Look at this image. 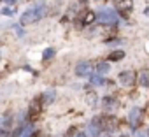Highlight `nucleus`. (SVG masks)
Wrapping results in <instances>:
<instances>
[{"label": "nucleus", "mask_w": 149, "mask_h": 137, "mask_svg": "<svg viewBox=\"0 0 149 137\" xmlns=\"http://www.w3.org/2000/svg\"><path fill=\"white\" fill-rule=\"evenodd\" d=\"M54 53H56V51H54L53 48H46L44 53H42V60H51V58L54 56Z\"/></svg>", "instance_id": "obj_17"}, {"label": "nucleus", "mask_w": 149, "mask_h": 137, "mask_svg": "<svg viewBox=\"0 0 149 137\" xmlns=\"http://www.w3.org/2000/svg\"><path fill=\"white\" fill-rule=\"evenodd\" d=\"M114 6H116L118 14H121V16L126 18L133 11V0H114Z\"/></svg>", "instance_id": "obj_8"}, {"label": "nucleus", "mask_w": 149, "mask_h": 137, "mask_svg": "<svg viewBox=\"0 0 149 137\" xmlns=\"http://www.w3.org/2000/svg\"><path fill=\"white\" fill-rule=\"evenodd\" d=\"M125 51L123 49H114V51H111L109 55H107V62H119V60H123L125 58Z\"/></svg>", "instance_id": "obj_13"}, {"label": "nucleus", "mask_w": 149, "mask_h": 137, "mask_svg": "<svg viewBox=\"0 0 149 137\" xmlns=\"http://www.w3.org/2000/svg\"><path fill=\"white\" fill-rule=\"evenodd\" d=\"M86 97H88V102H90L91 106H95V104H97V93H95V92L86 93Z\"/></svg>", "instance_id": "obj_19"}, {"label": "nucleus", "mask_w": 149, "mask_h": 137, "mask_svg": "<svg viewBox=\"0 0 149 137\" xmlns=\"http://www.w3.org/2000/svg\"><path fill=\"white\" fill-rule=\"evenodd\" d=\"M97 123H98V127L102 128V134H112V132H116L118 128H119V118L118 116H114V114H98V116H95L93 118Z\"/></svg>", "instance_id": "obj_3"}, {"label": "nucleus", "mask_w": 149, "mask_h": 137, "mask_svg": "<svg viewBox=\"0 0 149 137\" xmlns=\"http://www.w3.org/2000/svg\"><path fill=\"white\" fill-rule=\"evenodd\" d=\"M111 72V63L107 60H97L95 62V74L98 76H105Z\"/></svg>", "instance_id": "obj_10"}, {"label": "nucleus", "mask_w": 149, "mask_h": 137, "mask_svg": "<svg viewBox=\"0 0 149 137\" xmlns=\"http://www.w3.org/2000/svg\"><path fill=\"white\" fill-rule=\"evenodd\" d=\"M47 13V7H46V2H42V0H39V2L32 4L28 9H25L19 16V23L23 27H30L37 21H40Z\"/></svg>", "instance_id": "obj_1"}, {"label": "nucleus", "mask_w": 149, "mask_h": 137, "mask_svg": "<svg viewBox=\"0 0 149 137\" xmlns=\"http://www.w3.org/2000/svg\"><path fill=\"white\" fill-rule=\"evenodd\" d=\"M42 97V100H44V104H53L54 102V90H47L44 95H40Z\"/></svg>", "instance_id": "obj_16"}, {"label": "nucleus", "mask_w": 149, "mask_h": 137, "mask_svg": "<svg viewBox=\"0 0 149 137\" xmlns=\"http://www.w3.org/2000/svg\"><path fill=\"white\" fill-rule=\"evenodd\" d=\"M0 137H11L9 130H4V128H0Z\"/></svg>", "instance_id": "obj_21"}, {"label": "nucleus", "mask_w": 149, "mask_h": 137, "mask_svg": "<svg viewBox=\"0 0 149 137\" xmlns=\"http://www.w3.org/2000/svg\"><path fill=\"white\" fill-rule=\"evenodd\" d=\"M2 14H4V16H9V18H11V16H14V9H13L11 6H6V7L2 9Z\"/></svg>", "instance_id": "obj_18"}, {"label": "nucleus", "mask_w": 149, "mask_h": 137, "mask_svg": "<svg viewBox=\"0 0 149 137\" xmlns=\"http://www.w3.org/2000/svg\"><path fill=\"white\" fill-rule=\"evenodd\" d=\"M16 2H18V0H6V4H7V6H14Z\"/></svg>", "instance_id": "obj_22"}, {"label": "nucleus", "mask_w": 149, "mask_h": 137, "mask_svg": "<svg viewBox=\"0 0 149 137\" xmlns=\"http://www.w3.org/2000/svg\"><path fill=\"white\" fill-rule=\"evenodd\" d=\"M116 104H118V100H116L112 95H105V97L102 99V106H104L105 109H112Z\"/></svg>", "instance_id": "obj_15"}, {"label": "nucleus", "mask_w": 149, "mask_h": 137, "mask_svg": "<svg viewBox=\"0 0 149 137\" xmlns=\"http://www.w3.org/2000/svg\"><path fill=\"white\" fill-rule=\"evenodd\" d=\"M121 137H128V135H121Z\"/></svg>", "instance_id": "obj_24"}, {"label": "nucleus", "mask_w": 149, "mask_h": 137, "mask_svg": "<svg viewBox=\"0 0 149 137\" xmlns=\"http://www.w3.org/2000/svg\"><path fill=\"white\" fill-rule=\"evenodd\" d=\"M139 85L142 88H149V68H142L139 74Z\"/></svg>", "instance_id": "obj_12"}, {"label": "nucleus", "mask_w": 149, "mask_h": 137, "mask_svg": "<svg viewBox=\"0 0 149 137\" xmlns=\"http://www.w3.org/2000/svg\"><path fill=\"white\" fill-rule=\"evenodd\" d=\"M109 81L104 79V76H98V74H91L90 76V85L91 86H105Z\"/></svg>", "instance_id": "obj_14"}, {"label": "nucleus", "mask_w": 149, "mask_h": 137, "mask_svg": "<svg viewBox=\"0 0 149 137\" xmlns=\"http://www.w3.org/2000/svg\"><path fill=\"white\" fill-rule=\"evenodd\" d=\"M97 21L104 27H116V25H119V14H118V11L102 6L97 11Z\"/></svg>", "instance_id": "obj_2"}, {"label": "nucleus", "mask_w": 149, "mask_h": 137, "mask_svg": "<svg viewBox=\"0 0 149 137\" xmlns=\"http://www.w3.org/2000/svg\"><path fill=\"white\" fill-rule=\"evenodd\" d=\"M0 56H2V55H0Z\"/></svg>", "instance_id": "obj_26"}, {"label": "nucleus", "mask_w": 149, "mask_h": 137, "mask_svg": "<svg viewBox=\"0 0 149 137\" xmlns=\"http://www.w3.org/2000/svg\"><path fill=\"white\" fill-rule=\"evenodd\" d=\"M79 25L81 27H90L97 21V11H91V9H86L83 13H79Z\"/></svg>", "instance_id": "obj_9"}, {"label": "nucleus", "mask_w": 149, "mask_h": 137, "mask_svg": "<svg viewBox=\"0 0 149 137\" xmlns=\"http://www.w3.org/2000/svg\"><path fill=\"white\" fill-rule=\"evenodd\" d=\"M86 135L88 137H102L104 134H102V128L98 127V123L95 121V120H91L90 123H88V127H86Z\"/></svg>", "instance_id": "obj_11"}, {"label": "nucleus", "mask_w": 149, "mask_h": 137, "mask_svg": "<svg viewBox=\"0 0 149 137\" xmlns=\"http://www.w3.org/2000/svg\"><path fill=\"white\" fill-rule=\"evenodd\" d=\"M44 100H42V97H35L32 102H30V107H28V113H26V116H28V121L30 123H33L40 114H42V109H44Z\"/></svg>", "instance_id": "obj_5"}, {"label": "nucleus", "mask_w": 149, "mask_h": 137, "mask_svg": "<svg viewBox=\"0 0 149 137\" xmlns=\"http://www.w3.org/2000/svg\"><path fill=\"white\" fill-rule=\"evenodd\" d=\"M144 14H146V16H149V7H146V9H144Z\"/></svg>", "instance_id": "obj_23"}, {"label": "nucleus", "mask_w": 149, "mask_h": 137, "mask_svg": "<svg viewBox=\"0 0 149 137\" xmlns=\"http://www.w3.org/2000/svg\"><path fill=\"white\" fill-rule=\"evenodd\" d=\"M147 134H149V132H146V130H137V132L133 134V137H147Z\"/></svg>", "instance_id": "obj_20"}, {"label": "nucleus", "mask_w": 149, "mask_h": 137, "mask_svg": "<svg viewBox=\"0 0 149 137\" xmlns=\"http://www.w3.org/2000/svg\"><path fill=\"white\" fill-rule=\"evenodd\" d=\"M142 116H144V111L140 107H132L130 113H128V123H130V128L133 132L140 130V125H142Z\"/></svg>", "instance_id": "obj_7"}, {"label": "nucleus", "mask_w": 149, "mask_h": 137, "mask_svg": "<svg viewBox=\"0 0 149 137\" xmlns=\"http://www.w3.org/2000/svg\"><path fill=\"white\" fill-rule=\"evenodd\" d=\"M0 14H2V11H0Z\"/></svg>", "instance_id": "obj_25"}, {"label": "nucleus", "mask_w": 149, "mask_h": 137, "mask_svg": "<svg viewBox=\"0 0 149 137\" xmlns=\"http://www.w3.org/2000/svg\"><path fill=\"white\" fill-rule=\"evenodd\" d=\"M118 81H119L121 86L132 88L133 85L139 83V74L133 71V68H126V71H121V72L118 74Z\"/></svg>", "instance_id": "obj_4"}, {"label": "nucleus", "mask_w": 149, "mask_h": 137, "mask_svg": "<svg viewBox=\"0 0 149 137\" xmlns=\"http://www.w3.org/2000/svg\"><path fill=\"white\" fill-rule=\"evenodd\" d=\"M74 72H76L77 78H90L95 72V63L90 62V60H81V62H77Z\"/></svg>", "instance_id": "obj_6"}]
</instances>
